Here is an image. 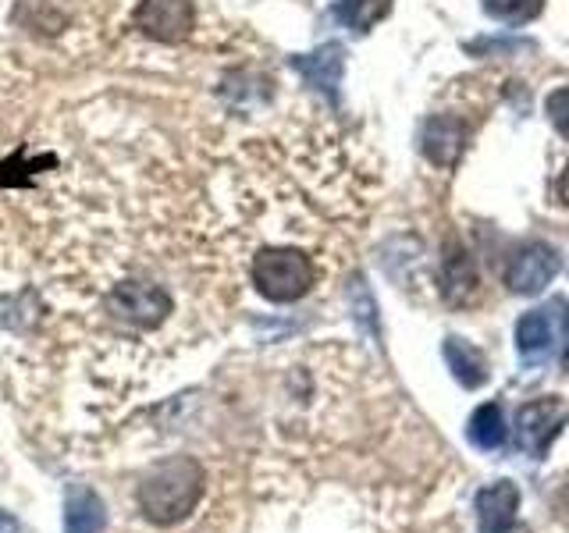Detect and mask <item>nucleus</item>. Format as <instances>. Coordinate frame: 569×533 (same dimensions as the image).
Returning <instances> with one entry per match:
<instances>
[{
    "label": "nucleus",
    "mask_w": 569,
    "mask_h": 533,
    "mask_svg": "<svg viewBox=\"0 0 569 533\" xmlns=\"http://www.w3.org/2000/svg\"><path fill=\"white\" fill-rule=\"evenodd\" d=\"M203 494V470L189 455H171L153 466L136 491L139 512L157 526H174L196 509Z\"/></svg>",
    "instance_id": "f257e3e1"
},
{
    "label": "nucleus",
    "mask_w": 569,
    "mask_h": 533,
    "mask_svg": "<svg viewBox=\"0 0 569 533\" xmlns=\"http://www.w3.org/2000/svg\"><path fill=\"white\" fill-rule=\"evenodd\" d=\"M249 278H253L257 292L271 302H296L302 299L317 281L313 260L292 245H274V249H260L249 263Z\"/></svg>",
    "instance_id": "f03ea898"
},
{
    "label": "nucleus",
    "mask_w": 569,
    "mask_h": 533,
    "mask_svg": "<svg viewBox=\"0 0 569 533\" xmlns=\"http://www.w3.org/2000/svg\"><path fill=\"white\" fill-rule=\"evenodd\" d=\"M569 420V405L559 402L556 395L527 402L520 413H516V444L530 455V459H545L551 449V441L559 438V431Z\"/></svg>",
    "instance_id": "7ed1b4c3"
},
{
    "label": "nucleus",
    "mask_w": 569,
    "mask_h": 533,
    "mask_svg": "<svg viewBox=\"0 0 569 533\" xmlns=\"http://www.w3.org/2000/svg\"><path fill=\"white\" fill-rule=\"evenodd\" d=\"M107 310L136 328H160V320L171 313V295L147 281H121L107 295Z\"/></svg>",
    "instance_id": "20e7f679"
},
{
    "label": "nucleus",
    "mask_w": 569,
    "mask_h": 533,
    "mask_svg": "<svg viewBox=\"0 0 569 533\" xmlns=\"http://www.w3.org/2000/svg\"><path fill=\"white\" fill-rule=\"evenodd\" d=\"M132 22L142 36H150L157 43H182L192 32L196 14L189 0H142Z\"/></svg>",
    "instance_id": "39448f33"
},
{
    "label": "nucleus",
    "mask_w": 569,
    "mask_h": 533,
    "mask_svg": "<svg viewBox=\"0 0 569 533\" xmlns=\"http://www.w3.org/2000/svg\"><path fill=\"white\" fill-rule=\"evenodd\" d=\"M556 274H559V253L545 242H533L512 257L506 271V284L516 295H538L545 284L556 281Z\"/></svg>",
    "instance_id": "423d86ee"
},
{
    "label": "nucleus",
    "mask_w": 569,
    "mask_h": 533,
    "mask_svg": "<svg viewBox=\"0 0 569 533\" xmlns=\"http://www.w3.org/2000/svg\"><path fill=\"white\" fill-rule=\"evenodd\" d=\"M516 509H520V487L512 480H495L477 491V533H512Z\"/></svg>",
    "instance_id": "0eeeda50"
},
{
    "label": "nucleus",
    "mask_w": 569,
    "mask_h": 533,
    "mask_svg": "<svg viewBox=\"0 0 569 533\" xmlns=\"http://www.w3.org/2000/svg\"><path fill=\"white\" fill-rule=\"evenodd\" d=\"M462 147H467V124L452 114H435L427 118L423 132H420V150L423 157L438 168H452L462 157Z\"/></svg>",
    "instance_id": "6e6552de"
},
{
    "label": "nucleus",
    "mask_w": 569,
    "mask_h": 533,
    "mask_svg": "<svg viewBox=\"0 0 569 533\" xmlns=\"http://www.w3.org/2000/svg\"><path fill=\"white\" fill-rule=\"evenodd\" d=\"M292 68L307 79V86L317 89V93H325L328 100H338V82H342V71H346V50L338 43H325L313 53L292 58Z\"/></svg>",
    "instance_id": "1a4fd4ad"
},
{
    "label": "nucleus",
    "mask_w": 569,
    "mask_h": 533,
    "mask_svg": "<svg viewBox=\"0 0 569 533\" xmlns=\"http://www.w3.org/2000/svg\"><path fill=\"white\" fill-rule=\"evenodd\" d=\"M441 292L452 306H473L480 299V278L467 249L449 245V253H445V263H441Z\"/></svg>",
    "instance_id": "9d476101"
},
{
    "label": "nucleus",
    "mask_w": 569,
    "mask_h": 533,
    "mask_svg": "<svg viewBox=\"0 0 569 533\" xmlns=\"http://www.w3.org/2000/svg\"><path fill=\"white\" fill-rule=\"evenodd\" d=\"M107 523V509L97 491L82 484L68 487L64 494V533H100Z\"/></svg>",
    "instance_id": "9b49d317"
},
{
    "label": "nucleus",
    "mask_w": 569,
    "mask_h": 533,
    "mask_svg": "<svg viewBox=\"0 0 569 533\" xmlns=\"http://www.w3.org/2000/svg\"><path fill=\"white\" fill-rule=\"evenodd\" d=\"M11 18L22 29L40 32V36H53L68 26V11L58 4V0H18Z\"/></svg>",
    "instance_id": "f8f14e48"
},
{
    "label": "nucleus",
    "mask_w": 569,
    "mask_h": 533,
    "mask_svg": "<svg viewBox=\"0 0 569 533\" xmlns=\"http://www.w3.org/2000/svg\"><path fill=\"white\" fill-rule=\"evenodd\" d=\"M445 360H449L452 378L462 388H480V384L488 381L485 355H480L470 342H462V338H445Z\"/></svg>",
    "instance_id": "ddd939ff"
},
{
    "label": "nucleus",
    "mask_w": 569,
    "mask_h": 533,
    "mask_svg": "<svg viewBox=\"0 0 569 533\" xmlns=\"http://www.w3.org/2000/svg\"><path fill=\"white\" fill-rule=\"evenodd\" d=\"M470 441L477 444L480 452H498L509 438V426H506V416H502V405L498 402H488L480 405L477 413L470 416V426H467Z\"/></svg>",
    "instance_id": "4468645a"
},
{
    "label": "nucleus",
    "mask_w": 569,
    "mask_h": 533,
    "mask_svg": "<svg viewBox=\"0 0 569 533\" xmlns=\"http://www.w3.org/2000/svg\"><path fill=\"white\" fill-rule=\"evenodd\" d=\"M391 11V0H338L335 14L342 18V26L352 32H370L381 18Z\"/></svg>",
    "instance_id": "2eb2a0df"
},
{
    "label": "nucleus",
    "mask_w": 569,
    "mask_h": 533,
    "mask_svg": "<svg viewBox=\"0 0 569 533\" xmlns=\"http://www.w3.org/2000/svg\"><path fill=\"white\" fill-rule=\"evenodd\" d=\"M516 345H520L523 355H538V352H548L551 345V320L545 310H530L520 316V324H516Z\"/></svg>",
    "instance_id": "dca6fc26"
},
{
    "label": "nucleus",
    "mask_w": 569,
    "mask_h": 533,
    "mask_svg": "<svg viewBox=\"0 0 569 533\" xmlns=\"http://www.w3.org/2000/svg\"><path fill=\"white\" fill-rule=\"evenodd\" d=\"M545 0H485V11L506 26H523L530 18H538Z\"/></svg>",
    "instance_id": "f3484780"
},
{
    "label": "nucleus",
    "mask_w": 569,
    "mask_h": 533,
    "mask_svg": "<svg viewBox=\"0 0 569 533\" xmlns=\"http://www.w3.org/2000/svg\"><path fill=\"white\" fill-rule=\"evenodd\" d=\"M545 111H548L551 124L559 129V135L569 139V86L556 89V93H551V97L545 100Z\"/></svg>",
    "instance_id": "a211bd4d"
},
{
    "label": "nucleus",
    "mask_w": 569,
    "mask_h": 533,
    "mask_svg": "<svg viewBox=\"0 0 569 533\" xmlns=\"http://www.w3.org/2000/svg\"><path fill=\"white\" fill-rule=\"evenodd\" d=\"M0 533H22V523L11 512H0Z\"/></svg>",
    "instance_id": "6ab92c4d"
},
{
    "label": "nucleus",
    "mask_w": 569,
    "mask_h": 533,
    "mask_svg": "<svg viewBox=\"0 0 569 533\" xmlns=\"http://www.w3.org/2000/svg\"><path fill=\"white\" fill-rule=\"evenodd\" d=\"M562 331H566V349H562V363L569 366V306H566V316H562Z\"/></svg>",
    "instance_id": "aec40b11"
},
{
    "label": "nucleus",
    "mask_w": 569,
    "mask_h": 533,
    "mask_svg": "<svg viewBox=\"0 0 569 533\" xmlns=\"http://www.w3.org/2000/svg\"><path fill=\"white\" fill-rule=\"evenodd\" d=\"M559 195H562V203L569 207V164H566V174H562V182H559Z\"/></svg>",
    "instance_id": "412c9836"
}]
</instances>
